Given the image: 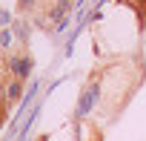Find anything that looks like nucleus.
Wrapping results in <instances>:
<instances>
[{"mask_svg": "<svg viewBox=\"0 0 146 141\" xmlns=\"http://www.w3.org/2000/svg\"><path fill=\"white\" fill-rule=\"evenodd\" d=\"M9 69H12V75H15L17 81H23V78H29V72H32V58H29V55L9 58Z\"/></svg>", "mask_w": 146, "mask_h": 141, "instance_id": "f257e3e1", "label": "nucleus"}, {"mask_svg": "<svg viewBox=\"0 0 146 141\" xmlns=\"http://www.w3.org/2000/svg\"><path fill=\"white\" fill-rule=\"evenodd\" d=\"M98 92H100V89H98V84H89V87H86V92L80 95V104H78V112H75L78 118H83V115H86V112L92 109V104H95Z\"/></svg>", "mask_w": 146, "mask_h": 141, "instance_id": "f03ea898", "label": "nucleus"}, {"mask_svg": "<svg viewBox=\"0 0 146 141\" xmlns=\"http://www.w3.org/2000/svg\"><path fill=\"white\" fill-rule=\"evenodd\" d=\"M20 92H23L20 81H9V84H6V95H9V101H17V98H20Z\"/></svg>", "mask_w": 146, "mask_h": 141, "instance_id": "7ed1b4c3", "label": "nucleus"}, {"mask_svg": "<svg viewBox=\"0 0 146 141\" xmlns=\"http://www.w3.org/2000/svg\"><path fill=\"white\" fill-rule=\"evenodd\" d=\"M12 38H15V35H12L9 29H3V32H0V43H3L6 49H9V43H12Z\"/></svg>", "mask_w": 146, "mask_h": 141, "instance_id": "20e7f679", "label": "nucleus"}, {"mask_svg": "<svg viewBox=\"0 0 146 141\" xmlns=\"http://www.w3.org/2000/svg\"><path fill=\"white\" fill-rule=\"evenodd\" d=\"M15 29H17V32H15V35H17V38H20V40H26V35H29V29H26V23H17V26H15Z\"/></svg>", "mask_w": 146, "mask_h": 141, "instance_id": "39448f33", "label": "nucleus"}, {"mask_svg": "<svg viewBox=\"0 0 146 141\" xmlns=\"http://www.w3.org/2000/svg\"><path fill=\"white\" fill-rule=\"evenodd\" d=\"M3 101H9V98H6V87H0V109H3Z\"/></svg>", "mask_w": 146, "mask_h": 141, "instance_id": "423d86ee", "label": "nucleus"}, {"mask_svg": "<svg viewBox=\"0 0 146 141\" xmlns=\"http://www.w3.org/2000/svg\"><path fill=\"white\" fill-rule=\"evenodd\" d=\"M140 3H146V0H140Z\"/></svg>", "mask_w": 146, "mask_h": 141, "instance_id": "0eeeda50", "label": "nucleus"}]
</instances>
